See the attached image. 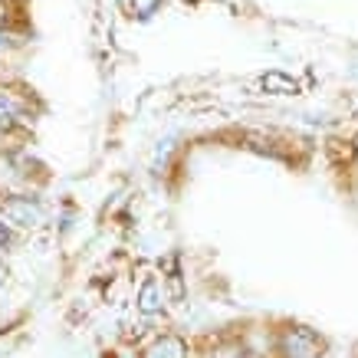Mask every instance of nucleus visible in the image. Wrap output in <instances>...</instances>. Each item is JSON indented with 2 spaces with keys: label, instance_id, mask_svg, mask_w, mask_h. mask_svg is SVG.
Returning a JSON list of instances; mask_svg holds the SVG:
<instances>
[{
  "label": "nucleus",
  "instance_id": "nucleus-1",
  "mask_svg": "<svg viewBox=\"0 0 358 358\" xmlns=\"http://www.w3.org/2000/svg\"><path fill=\"white\" fill-rule=\"evenodd\" d=\"M322 352V338L313 329H289L282 336V355L286 358H319Z\"/></svg>",
  "mask_w": 358,
  "mask_h": 358
},
{
  "label": "nucleus",
  "instance_id": "nucleus-7",
  "mask_svg": "<svg viewBox=\"0 0 358 358\" xmlns=\"http://www.w3.org/2000/svg\"><path fill=\"white\" fill-rule=\"evenodd\" d=\"M7 243H10V234H7V230H3V227H0V250H3V247H7Z\"/></svg>",
  "mask_w": 358,
  "mask_h": 358
},
{
  "label": "nucleus",
  "instance_id": "nucleus-3",
  "mask_svg": "<svg viewBox=\"0 0 358 358\" xmlns=\"http://www.w3.org/2000/svg\"><path fill=\"white\" fill-rule=\"evenodd\" d=\"M185 355H187V345L174 336L158 338V342L148 345V352H145V358H185Z\"/></svg>",
  "mask_w": 358,
  "mask_h": 358
},
{
  "label": "nucleus",
  "instance_id": "nucleus-5",
  "mask_svg": "<svg viewBox=\"0 0 358 358\" xmlns=\"http://www.w3.org/2000/svg\"><path fill=\"white\" fill-rule=\"evenodd\" d=\"M263 86H266V89H276V92H296V83H293V79L280 76V73H270V76L263 79Z\"/></svg>",
  "mask_w": 358,
  "mask_h": 358
},
{
  "label": "nucleus",
  "instance_id": "nucleus-6",
  "mask_svg": "<svg viewBox=\"0 0 358 358\" xmlns=\"http://www.w3.org/2000/svg\"><path fill=\"white\" fill-rule=\"evenodd\" d=\"M10 112H13V102H10V96H3V92H0V115L7 119Z\"/></svg>",
  "mask_w": 358,
  "mask_h": 358
},
{
  "label": "nucleus",
  "instance_id": "nucleus-2",
  "mask_svg": "<svg viewBox=\"0 0 358 358\" xmlns=\"http://www.w3.org/2000/svg\"><path fill=\"white\" fill-rule=\"evenodd\" d=\"M0 210H3V217L10 220V224H17V227H33V224H40V217H43V210L36 204H30L27 197H10V201L0 204Z\"/></svg>",
  "mask_w": 358,
  "mask_h": 358
},
{
  "label": "nucleus",
  "instance_id": "nucleus-4",
  "mask_svg": "<svg viewBox=\"0 0 358 358\" xmlns=\"http://www.w3.org/2000/svg\"><path fill=\"white\" fill-rule=\"evenodd\" d=\"M138 309L141 313H155L158 309V280H145L138 296Z\"/></svg>",
  "mask_w": 358,
  "mask_h": 358
}]
</instances>
